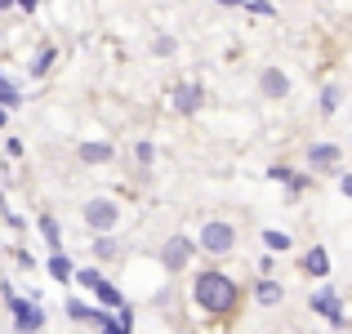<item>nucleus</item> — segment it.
Segmentation results:
<instances>
[{"mask_svg": "<svg viewBox=\"0 0 352 334\" xmlns=\"http://www.w3.org/2000/svg\"><path fill=\"white\" fill-rule=\"evenodd\" d=\"M192 303H197V312L206 321H214V326H232V321L241 317L245 290H241V281H232L223 267H206V272L192 276Z\"/></svg>", "mask_w": 352, "mask_h": 334, "instance_id": "f257e3e1", "label": "nucleus"}, {"mask_svg": "<svg viewBox=\"0 0 352 334\" xmlns=\"http://www.w3.org/2000/svg\"><path fill=\"white\" fill-rule=\"evenodd\" d=\"M197 249H206L210 258H228L236 249V223L228 219H210L206 227L197 232Z\"/></svg>", "mask_w": 352, "mask_h": 334, "instance_id": "f03ea898", "label": "nucleus"}, {"mask_svg": "<svg viewBox=\"0 0 352 334\" xmlns=\"http://www.w3.org/2000/svg\"><path fill=\"white\" fill-rule=\"evenodd\" d=\"M85 227H94V232H116V223H120V210H116V201H107V197H94V201H85Z\"/></svg>", "mask_w": 352, "mask_h": 334, "instance_id": "7ed1b4c3", "label": "nucleus"}, {"mask_svg": "<svg viewBox=\"0 0 352 334\" xmlns=\"http://www.w3.org/2000/svg\"><path fill=\"white\" fill-rule=\"evenodd\" d=\"M192 254H197V241H192V236H183V232H179V236H170V241L161 245L165 272H183V267L192 263Z\"/></svg>", "mask_w": 352, "mask_h": 334, "instance_id": "20e7f679", "label": "nucleus"}, {"mask_svg": "<svg viewBox=\"0 0 352 334\" xmlns=\"http://www.w3.org/2000/svg\"><path fill=\"white\" fill-rule=\"evenodd\" d=\"M170 107L179 111V116H197V111L206 107V85H197V80H183V85H174Z\"/></svg>", "mask_w": 352, "mask_h": 334, "instance_id": "39448f33", "label": "nucleus"}, {"mask_svg": "<svg viewBox=\"0 0 352 334\" xmlns=\"http://www.w3.org/2000/svg\"><path fill=\"white\" fill-rule=\"evenodd\" d=\"M339 147L335 143H317V147H308V165H312V174H335L339 170Z\"/></svg>", "mask_w": 352, "mask_h": 334, "instance_id": "423d86ee", "label": "nucleus"}, {"mask_svg": "<svg viewBox=\"0 0 352 334\" xmlns=\"http://www.w3.org/2000/svg\"><path fill=\"white\" fill-rule=\"evenodd\" d=\"M9 299V308H14V321H18V330H36V326H45V312L41 308H32V303H23L14 290L5 294Z\"/></svg>", "mask_w": 352, "mask_h": 334, "instance_id": "0eeeda50", "label": "nucleus"}, {"mask_svg": "<svg viewBox=\"0 0 352 334\" xmlns=\"http://www.w3.org/2000/svg\"><path fill=\"white\" fill-rule=\"evenodd\" d=\"M258 89H263V98H285V94H290V76H285V71H276V67H263Z\"/></svg>", "mask_w": 352, "mask_h": 334, "instance_id": "6e6552de", "label": "nucleus"}, {"mask_svg": "<svg viewBox=\"0 0 352 334\" xmlns=\"http://www.w3.org/2000/svg\"><path fill=\"white\" fill-rule=\"evenodd\" d=\"M281 299H285L281 281H272V276L263 272V281H254V303H263V308H276Z\"/></svg>", "mask_w": 352, "mask_h": 334, "instance_id": "1a4fd4ad", "label": "nucleus"}, {"mask_svg": "<svg viewBox=\"0 0 352 334\" xmlns=\"http://www.w3.org/2000/svg\"><path fill=\"white\" fill-rule=\"evenodd\" d=\"M312 308L317 312H326L335 326H344V308H339V294L335 290H321V294H312Z\"/></svg>", "mask_w": 352, "mask_h": 334, "instance_id": "9d476101", "label": "nucleus"}, {"mask_svg": "<svg viewBox=\"0 0 352 334\" xmlns=\"http://www.w3.org/2000/svg\"><path fill=\"white\" fill-rule=\"evenodd\" d=\"M303 272H308V276H326L330 272V254L321 245H312L308 254H303Z\"/></svg>", "mask_w": 352, "mask_h": 334, "instance_id": "9b49d317", "label": "nucleus"}, {"mask_svg": "<svg viewBox=\"0 0 352 334\" xmlns=\"http://www.w3.org/2000/svg\"><path fill=\"white\" fill-rule=\"evenodd\" d=\"M112 143H80V161L85 165H103V161H112Z\"/></svg>", "mask_w": 352, "mask_h": 334, "instance_id": "f8f14e48", "label": "nucleus"}, {"mask_svg": "<svg viewBox=\"0 0 352 334\" xmlns=\"http://www.w3.org/2000/svg\"><path fill=\"white\" fill-rule=\"evenodd\" d=\"M50 276H54V281H72V258L63 254V249L50 254Z\"/></svg>", "mask_w": 352, "mask_h": 334, "instance_id": "ddd939ff", "label": "nucleus"}, {"mask_svg": "<svg viewBox=\"0 0 352 334\" xmlns=\"http://www.w3.org/2000/svg\"><path fill=\"white\" fill-rule=\"evenodd\" d=\"M94 294H98V303H103V308H120V303H125V299H120V290H116V285H107V281H98Z\"/></svg>", "mask_w": 352, "mask_h": 334, "instance_id": "4468645a", "label": "nucleus"}, {"mask_svg": "<svg viewBox=\"0 0 352 334\" xmlns=\"http://www.w3.org/2000/svg\"><path fill=\"white\" fill-rule=\"evenodd\" d=\"M50 63H54V45H41V54H36V63H32V76H41Z\"/></svg>", "mask_w": 352, "mask_h": 334, "instance_id": "2eb2a0df", "label": "nucleus"}, {"mask_svg": "<svg viewBox=\"0 0 352 334\" xmlns=\"http://www.w3.org/2000/svg\"><path fill=\"white\" fill-rule=\"evenodd\" d=\"M94 254H98V258H112V254H116V241L107 236V232H98V241H94Z\"/></svg>", "mask_w": 352, "mask_h": 334, "instance_id": "dca6fc26", "label": "nucleus"}, {"mask_svg": "<svg viewBox=\"0 0 352 334\" xmlns=\"http://www.w3.org/2000/svg\"><path fill=\"white\" fill-rule=\"evenodd\" d=\"M263 241H267V249H276V254L290 249V236H285V232H263Z\"/></svg>", "mask_w": 352, "mask_h": 334, "instance_id": "f3484780", "label": "nucleus"}, {"mask_svg": "<svg viewBox=\"0 0 352 334\" xmlns=\"http://www.w3.org/2000/svg\"><path fill=\"white\" fill-rule=\"evenodd\" d=\"M41 232H45V241H50V245H54V249H58V223H54L50 214H45V219H41Z\"/></svg>", "mask_w": 352, "mask_h": 334, "instance_id": "a211bd4d", "label": "nucleus"}, {"mask_svg": "<svg viewBox=\"0 0 352 334\" xmlns=\"http://www.w3.org/2000/svg\"><path fill=\"white\" fill-rule=\"evenodd\" d=\"M76 281H80V285H89V290H94V285L103 281V272H98V267H85V272H76Z\"/></svg>", "mask_w": 352, "mask_h": 334, "instance_id": "6ab92c4d", "label": "nucleus"}, {"mask_svg": "<svg viewBox=\"0 0 352 334\" xmlns=\"http://www.w3.org/2000/svg\"><path fill=\"white\" fill-rule=\"evenodd\" d=\"M335 107H339V89L330 85L326 94H321V111H326V116H330V111H335Z\"/></svg>", "mask_w": 352, "mask_h": 334, "instance_id": "aec40b11", "label": "nucleus"}, {"mask_svg": "<svg viewBox=\"0 0 352 334\" xmlns=\"http://www.w3.org/2000/svg\"><path fill=\"white\" fill-rule=\"evenodd\" d=\"M152 54H161V58H165V54H174V36H156Z\"/></svg>", "mask_w": 352, "mask_h": 334, "instance_id": "412c9836", "label": "nucleus"}, {"mask_svg": "<svg viewBox=\"0 0 352 334\" xmlns=\"http://www.w3.org/2000/svg\"><path fill=\"white\" fill-rule=\"evenodd\" d=\"M138 161H143V165H152V161H156V152H152V143H138Z\"/></svg>", "mask_w": 352, "mask_h": 334, "instance_id": "4be33fe9", "label": "nucleus"}, {"mask_svg": "<svg viewBox=\"0 0 352 334\" xmlns=\"http://www.w3.org/2000/svg\"><path fill=\"white\" fill-rule=\"evenodd\" d=\"M250 9H254L258 18H272V5H267V0H254V5H250Z\"/></svg>", "mask_w": 352, "mask_h": 334, "instance_id": "5701e85b", "label": "nucleus"}, {"mask_svg": "<svg viewBox=\"0 0 352 334\" xmlns=\"http://www.w3.org/2000/svg\"><path fill=\"white\" fill-rule=\"evenodd\" d=\"M267 174H272V179H281V183H290V179H294V174L285 170V165H272V170H267Z\"/></svg>", "mask_w": 352, "mask_h": 334, "instance_id": "b1692460", "label": "nucleus"}, {"mask_svg": "<svg viewBox=\"0 0 352 334\" xmlns=\"http://www.w3.org/2000/svg\"><path fill=\"white\" fill-rule=\"evenodd\" d=\"M14 5H18V9H36V5H41V0H14Z\"/></svg>", "mask_w": 352, "mask_h": 334, "instance_id": "393cba45", "label": "nucleus"}, {"mask_svg": "<svg viewBox=\"0 0 352 334\" xmlns=\"http://www.w3.org/2000/svg\"><path fill=\"white\" fill-rule=\"evenodd\" d=\"M344 197H352V174H344Z\"/></svg>", "mask_w": 352, "mask_h": 334, "instance_id": "a878e982", "label": "nucleus"}, {"mask_svg": "<svg viewBox=\"0 0 352 334\" xmlns=\"http://www.w3.org/2000/svg\"><path fill=\"white\" fill-rule=\"evenodd\" d=\"M9 125V107H0V129H5Z\"/></svg>", "mask_w": 352, "mask_h": 334, "instance_id": "bb28decb", "label": "nucleus"}, {"mask_svg": "<svg viewBox=\"0 0 352 334\" xmlns=\"http://www.w3.org/2000/svg\"><path fill=\"white\" fill-rule=\"evenodd\" d=\"M5 9H14V0H0V14H5Z\"/></svg>", "mask_w": 352, "mask_h": 334, "instance_id": "cd10ccee", "label": "nucleus"}, {"mask_svg": "<svg viewBox=\"0 0 352 334\" xmlns=\"http://www.w3.org/2000/svg\"><path fill=\"white\" fill-rule=\"evenodd\" d=\"M0 205H5V201H0Z\"/></svg>", "mask_w": 352, "mask_h": 334, "instance_id": "c85d7f7f", "label": "nucleus"}]
</instances>
